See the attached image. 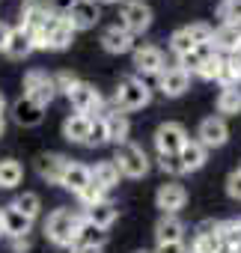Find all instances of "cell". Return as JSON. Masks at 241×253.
Listing matches in <instances>:
<instances>
[{
  "mask_svg": "<svg viewBox=\"0 0 241 253\" xmlns=\"http://www.w3.org/2000/svg\"><path fill=\"white\" fill-rule=\"evenodd\" d=\"M78 223H80V214H75L72 209H54L45 220V235L54 247H69L72 250Z\"/></svg>",
  "mask_w": 241,
  "mask_h": 253,
  "instance_id": "obj_1",
  "label": "cell"
},
{
  "mask_svg": "<svg viewBox=\"0 0 241 253\" xmlns=\"http://www.w3.org/2000/svg\"><path fill=\"white\" fill-rule=\"evenodd\" d=\"M149 101H152V89L140 81V78H122L116 84V92H113V104H116V110H143V107H149Z\"/></svg>",
  "mask_w": 241,
  "mask_h": 253,
  "instance_id": "obj_2",
  "label": "cell"
},
{
  "mask_svg": "<svg viewBox=\"0 0 241 253\" xmlns=\"http://www.w3.org/2000/svg\"><path fill=\"white\" fill-rule=\"evenodd\" d=\"M36 48H48V51H66L75 39V30L69 27V21L57 12H51V18L42 24V30L33 36Z\"/></svg>",
  "mask_w": 241,
  "mask_h": 253,
  "instance_id": "obj_3",
  "label": "cell"
},
{
  "mask_svg": "<svg viewBox=\"0 0 241 253\" xmlns=\"http://www.w3.org/2000/svg\"><path fill=\"white\" fill-rule=\"evenodd\" d=\"M110 161L119 167V173L128 176V179H143L149 173V155L137 143H131V140L122 143V146H116V152H113Z\"/></svg>",
  "mask_w": 241,
  "mask_h": 253,
  "instance_id": "obj_4",
  "label": "cell"
},
{
  "mask_svg": "<svg viewBox=\"0 0 241 253\" xmlns=\"http://www.w3.org/2000/svg\"><path fill=\"white\" fill-rule=\"evenodd\" d=\"M188 140L191 137H188L182 122H161L158 131H155V149H158V155H179Z\"/></svg>",
  "mask_w": 241,
  "mask_h": 253,
  "instance_id": "obj_5",
  "label": "cell"
},
{
  "mask_svg": "<svg viewBox=\"0 0 241 253\" xmlns=\"http://www.w3.org/2000/svg\"><path fill=\"white\" fill-rule=\"evenodd\" d=\"M24 95L42 107H48L54 98H57V86H54V78H48L42 69H33L24 75Z\"/></svg>",
  "mask_w": 241,
  "mask_h": 253,
  "instance_id": "obj_6",
  "label": "cell"
},
{
  "mask_svg": "<svg viewBox=\"0 0 241 253\" xmlns=\"http://www.w3.org/2000/svg\"><path fill=\"white\" fill-rule=\"evenodd\" d=\"M69 95V101H72V107H75V113H83V116H98L101 113V107H104V101H101V95H98V89L92 86V84H86V81H75V86L66 92Z\"/></svg>",
  "mask_w": 241,
  "mask_h": 253,
  "instance_id": "obj_7",
  "label": "cell"
},
{
  "mask_svg": "<svg viewBox=\"0 0 241 253\" xmlns=\"http://www.w3.org/2000/svg\"><path fill=\"white\" fill-rule=\"evenodd\" d=\"M63 18L69 21V27L75 33H80V30H92L101 21V9H98L95 0H72V6Z\"/></svg>",
  "mask_w": 241,
  "mask_h": 253,
  "instance_id": "obj_8",
  "label": "cell"
},
{
  "mask_svg": "<svg viewBox=\"0 0 241 253\" xmlns=\"http://www.w3.org/2000/svg\"><path fill=\"white\" fill-rule=\"evenodd\" d=\"M149 24H152V9L146 3H140V0H128V3L119 9V27L128 30L131 36L149 30Z\"/></svg>",
  "mask_w": 241,
  "mask_h": 253,
  "instance_id": "obj_9",
  "label": "cell"
},
{
  "mask_svg": "<svg viewBox=\"0 0 241 253\" xmlns=\"http://www.w3.org/2000/svg\"><path fill=\"white\" fill-rule=\"evenodd\" d=\"M229 140V128L223 116H205L197 128V143H202L205 149H220Z\"/></svg>",
  "mask_w": 241,
  "mask_h": 253,
  "instance_id": "obj_10",
  "label": "cell"
},
{
  "mask_svg": "<svg viewBox=\"0 0 241 253\" xmlns=\"http://www.w3.org/2000/svg\"><path fill=\"white\" fill-rule=\"evenodd\" d=\"M185 203H188V191H185V185H179L176 179L164 182V185L155 191V206L161 209V214H176Z\"/></svg>",
  "mask_w": 241,
  "mask_h": 253,
  "instance_id": "obj_11",
  "label": "cell"
},
{
  "mask_svg": "<svg viewBox=\"0 0 241 253\" xmlns=\"http://www.w3.org/2000/svg\"><path fill=\"white\" fill-rule=\"evenodd\" d=\"M101 119H104V134H107V143L113 146H122L128 143V131H131V125H128V116L122 110H101Z\"/></svg>",
  "mask_w": 241,
  "mask_h": 253,
  "instance_id": "obj_12",
  "label": "cell"
},
{
  "mask_svg": "<svg viewBox=\"0 0 241 253\" xmlns=\"http://www.w3.org/2000/svg\"><path fill=\"white\" fill-rule=\"evenodd\" d=\"M48 18H51V3H48V0H27L24 9H21V24L18 27H24L27 33L36 36Z\"/></svg>",
  "mask_w": 241,
  "mask_h": 253,
  "instance_id": "obj_13",
  "label": "cell"
},
{
  "mask_svg": "<svg viewBox=\"0 0 241 253\" xmlns=\"http://www.w3.org/2000/svg\"><path fill=\"white\" fill-rule=\"evenodd\" d=\"M134 69L140 75H161L167 60H164V51L155 48V45H143V48H134Z\"/></svg>",
  "mask_w": 241,
  "mask_h": 253,
  "instance_id": "obj_14",
  "label": "cell"
},
{
  "mask_svg": "<svg viewBox=\"0 0 241 253\" xmlns=\"http://www.w3.org/2000/svg\"><path fill=\"white\" fill-rule=\"evenodd\" d=\"M188 86H191V75L182 72L179 66H170V69H164V72L158 75V89H161L167 98H179V95H185Z\"/></svg>",
  "mask_w": 241,
  "mask_h": 253,
  "instance_id": "obj_15",
  "label": "cell"
},
{
  "mask_svg": "<svg viewBox=\"0 0 241 253\" xmlns=\"http://www.w3.org/2000/svg\"><path fill=\"white\" fill-rule=\"evenodd\" d=\"M12 119L21 125V128H36V125H42V119H45V107L30 101L27 95H21L12 104Z\"/></svg>",
  "mask_w": 241,
  "mask_h": 253,
  "instance_id": "obj_16",
  "label": "cell"
},
{
  "mask_svg": "<svg viewBox=\"0 0 241 253\" xmlns=\"http://www.w3.org/2000/svg\"><path fill=\"white\" fill-rule=\"evenodd\" d=\"M0 220H3V235L6 238H18V235H30L33 229V220L27 214H21L12 203L0 209Z\"/></svg>",
  "mask_w": 241,
  "mask_h": 253,
  "instance_id": "obj_17",
  "label": "cell"
},
{
  "mask_svg": "<svg viewBox=\"0 0 241 253\" xmlns=\"http://www.w3.org/2000/svg\"><path fill=\"white\" fill-rule=\"evenodd\" d=\"M33 51H36V39H33V33H27L24 27H12L3 54H6L9 60H24V57H30Z\"/></svg>",
  "mask_w": 241,
  "mask_h": 253,
  "instance_id": "obj_18",
  "label": "cell"
},
{
  "mask_svg": "<svg viewBox=\"0 0 241 253\" xmlns=\"http://www.w3.org/2000/svg\"><path fill=\"white\" fill-rule=\"evenodd\" d=\"M101 48L107 54H128V51H134V36L128 30H122L119 24H113L101 33Z\"/></svg>",
  "mask_w": 241,
  "mask_h": 253,
  "instance_id": "obj_19",
  "label": "cell"
},
{
  "mask_svg": "<svg viewBox=\"0 0 241 253\" xmlns=\"http://www.w3.org/2000/svg\"><path fill=\"white\" fill-rule=\"evenodd\" d=\"M66 167H69V158H66V155H57V152L39 155V161H36L39 176H42L45 182H51V185H60V179H63V173H66Z\"/></svg>",
  "mask_w": 241,
  "mask_h": 253,
  "instance_id": "obj_20",
  "label": "cell"
},
{
  "mask_svg": "<svg viewBox=\"0 0 241 253\" xmlns=\"http://www.w3.org/2000/svg\"><path fill=\"white\" fill-rule=\"evenodd\" d=\"M89 182H92L89 167H86V164H78V161H69V167H66V173H63V179H60V188H66L69 194L78 197Z\"/></svg>",
  "mask_w": 241,
  "mask_h": 253,
  "instance_id": "obj_21",
  "label": "cell"
},
{
  "mask_svg": "<svg viewBox=\"0 0 241 253\" xmlns=\"http://www.w3.org/2000/svg\"><path fill=\"white\" fill-rule=\"evenodd\" d=\"M116 214H119V209H116V203H110V200H101V203L83 209V220H89L92 226H98V229H104V232L116 223Z\"/></svg>",
  "mask_w": 241,
  "mask_h": 253,
  "instance_id": "obj_22",
  "label": "cell"
},
{
  "mask_svg": "<svg viewBox=\"0 0 241 253\" xmlns=\"http://www.w3.org/2000/svg\"><path fill=\"white\" fill-rule=\"evenodd\" d=\"M241 45V24H220L211 33V48L217 54H232Z\"/></svg>",
  "mask_w": 241,
  "mask_h": 253,
  "instance_id": "obj_23",
  "label": "cell"
},
{
  "mask_svg": "<svg viewBox=\"0 0 241 253\" xmlns=\"http://www.w3.org/2000/svg\"><path fill=\"white\" fill-rule=\"evenodd\" d=\"M155 241L167 244V241H185V223L179 214H161L155 223Z\"/></svg>",
  "mask_w": 241,
  "mask_h": 253,
  "instance_id": "obj_24",
  "label": "cell"
},
{
  "mask_svg": "<svg viewBox=\"0 0 241 253\" xmlns=\"http://www.w3.org/2000/svg\"><path fill=\"white\" fill-rule=\"evenodd\" d=\"M89 125H92V116L72 113V116H66V122H63V137H66L69 143H86Z\"/></svg>",
  "mask_w": 241,
  "mask_h": 253,
  "instance_id": "obj_25",
  "label": "cell"
},
{
  "mask_svg": "<svg viewBox=\"0 0 241 253\" xmlns=\"http://www.w3.org/2000/svg\"><path fill=\"white\" fill-rule=\"evenodd\" d=\"M205 158H208V149H205L202 143H197V140H188V143L182 146V152H179V161H182V170H185V173L200 170V167L205 164Z\"/></svg>",
  "mask_w": 241,
  "mask_h": 253,
  "instance_id": "obj_26",
  "label": "cell"
},
{
  "mask_svg": "<svg viewBox=\"0 0 241 253\" xmlns=\"http://www.w3.org/2000/svg\"><path fill=\"white\" fill-rule=\"evenodd\" d=\"M104 241H107V232L98 229V226H92L89 220L80 217L78 232H75V244H72V247H104Z\"/></svg>",
  "mask_w": 241,
  "mask_h": 253,
  "instance_id": "obj_27",
  "label": "cell"
},
{
  "mask_svg": "<svg viewBox=\"0 0 241 253\" xmlns=\"http://www.w3.org/2000/svg\"><path fill=\"white\" fill-rule=\"evenodd\" d=\"M217 81H220L223 86H238V84H241V54H238V51H232V54H223Z\"/></svg>",
  "mask_w": 241,
  "mask_h": 253,
  "instance_id": "obj_28",
  "label": "cell"
},
{
  "mask_svg": "<svg viewBox=\"0 0 241 253\" xmlns=\"http://www.w3.org/2000/svg\"><path fill=\"white\" fill-rule=\"evenodd\" d=\"M89 173H92V182H95V185H101L104 191L116 188V185H119V176H122L113 161H98L95 167H89Z\"/></svg>",
  "mask_w": 241,
  "mask_h": 253,
  "instance_id": "obj_29",
  "label": "cell"
},
{
  "mask_svg": "<svg viewBox=\"0 0 241 253\" xmlns=\"http://www.w3.org/2000/svg\"><path fill=\"white\" fill-rule=\"evenodd\" d=\"M21 176H24L21 161H15V158H3V161H0V188H3V191H12L15 185H21Z\"/></svg>",
  "mask_w": 241,
  "mask_h": 253,
  "instance_id": "obj_30",
  "label": "cell"
},
{
  "mask_svg": "<svg viewBox=\"0 0 241 253\" xmlns=\"http://www.w3.org/2000/svg\"><path fill=\"white\" fill-rule=\"evenodd\" d=\"M217 113L223 116H235L241 113V89L238 86H223L217 95Z\"/></svg>",
  "mask_w": 241,
  "mask_h": 253,
  "instance_id": "obj_31",
  "label": "cell"
},
{
  "mask_svg": "<svg viewBox=\"0 0 241 253\" xmlns=\"http://www.w3.org/2000/svg\"><path fill=\"white\" fill-rule=\"evenodd\" d=\"M12 206H15L21 214H27L30 220H36V217H39V211H42V200H39V194H33V191L18 194V197L12 200Z\"/></svg>",
  "mask_w": 241,
  "mask_h": 253,
  "instance_id": "obj_32",
  "label": "cell"
},
{
  "mask_svg": "<svg viewBox=\"0 0 241 253\" xmlns=\"http://www.w3.org/2000/svg\"><path fill=\"white\" fill-rule=\"evenodd\" d=\"M226 244H223V235L214 232V235H194V244H191V253H223Z\"/></svg>",
  "mask_w": 241,
  "mask_h": 253,
  "instance_id": "obj_33",
  "label": "cell"
},
{
  "mask_svg": "<svg viewBox=\"0 0 241 253\" xmlns=\"http://www.w3.org/2000/svg\"><path fill=\"white\" fill-rule=\"evenodd\" d=\"M197 48V42L191 39V33H188V27H179L173 36H170V51L176 54V57H182V54H191Z\"/></svg>",
  "mask_w": 241,
  "mask_h": 253,
  "instance_id": "obj_34",
  "label": "cell"
},
{
  "mask_svg": "<svg viewBox=\"0 0 241 253\" xmlns=\"http://www.w3.org/2000/svg\"><path fill=\"white\" fill-rule=\"evenodd\" d=\"M220 24H241V0H223L217 6Z\"/></svg>",
  "mask_w": 241,
  "mask_h": 253,
  "instance_id": "obj_35",
  "label": "cell"
},
{
  "mask_svg": "<svg viewBox=\"0 0 241 253\" xmlns=\"http://www.w3.org/2000/svg\"><path fill=\"white\" fill-rule=\"evenodd\" d=\"M104 194H107V191H104L101 185H95V182H89V185H86V188H83V191L78 194V200H80V206H83V209H89V206H95V203H101V200H107Z\"/></svg>",
  "mask_w": 241,
  "mask_h": 253,
  "instance_id": "obj_36",
  "label": "cell"
},
{
  "mask_svg": "<svg viewBox=\"0 0 241 253\" xmlns=\"http://www.w3.org/2000/svg\"><path fill=\"white\" fill-rule=\"evenodd\" d=\"M101 143H107V134H104V119H101V113H98V116H92L89 137H86L83 146H101Z\"/></svg>",
  "mask_w": 241,
  "mask_h": 253,
  "instance_id": "obj_37",
  "label": "cell"
},
{
  "mask_svg": "<svg viewBox=\"0 0 241 253\" xmlns=\"http://www.w3.org/2000/svg\"><path fill=\"white\" fill-rule=\"evenodd\" d=\"M220 60H223V54L208 57V60L202 63V69H200V78H205V81H217V75H220Z\"/></svg>",
  "mask_w": 241,
  "mask_h": 253,
  "instance_id": "obj_38",
  "label": "cell"
},
{
  "mask_svg": "<svg viewBox=\"0 0 241 253\" xmlns=\"http://www.w3.org/2000/svg\"><path fill=\"white\" fill-rule=\"evenodd\" d=\"M158 167H161L167 176H182V173H185L179 155H158Z\"/></svg>",
  "mask_w": 241,
  "mask_h": 253,
  "instance_id": "obj_39",
  "label": "cell"
},
{
  "mask_svg": "<svg viewBox=\"0 0 241 253\" xmlns=\"http://www.w3.org/2000/svg\"><path fill=\"white\" fill-rule=\"evenodd\" d=\"M75 81H78V78H75L72 72H60V75L54 78V86H57V92H69V89L75 86Z\"/></svg>",
  "mask_w": 241,
  "mask_h": 253,
  "instance_id": "obj_40",
  "label": "cell"
},
{
  "mask_svg": "<svg viewBox=\"0 0 241 253\" xmlns=\"http://www.w3.org/2000/svg\"><path fill=\"white\" fill-rule=\"evenodd\" d=\"M226 194H229L232 200H241V173H238V170L229 173V179H226Z\"/></svg>",
  "mask_w": 241,
  "mask_h": 253,
  "instance_id": "obj_41",
  "label": "cell"
},
{
  "mask_svg": "<svg viewBox=\"0 0 241 253\" xmlns=\"http://www.w3.org/2000/svg\"><path fill=\"white\" fill-rule=\"evenodd\" d=\"M152 253H191L185 241H167V244H155Z\"/></svg>",
  "mask_w": 241,
  "mask_h": 253,
  "instance_id": "obj_42",
  "label": "cell"
},
{
  "mask_svg": "<svg viewBox=\"0 0 241 253\" xmlns=\"http://www.w3.org/2000/svg\"><path fill=\"white\" fill-rule=\"evenodd\" d=\"M214 232H220V220H200L194 229V235H214Z\"/></svg>",
  "mask_w": 241,
  "mask_h": 253,
  "instance_id": "obj_43",
  "label": "cell"
},
{
  "mask_svg": "<svg viewBox=\"0 0 241 253\" xmlns=\"http://www.w3.org/2000/svg\"><path fill=\"white\" fill-rule=\"evenodd\" d=\"M9 250H12V253H27V250H30V235L9 238Z\"/></svg>",
  "mask_w": 241,
  "mask_h": 253,
  "instance_id": "obj_44",
  "label": "cell"
},
{
  "mask_svg": "<svg viewBox=\"0 0 241 253\" xmlns=\"http://www.w3.org/2000/svg\"><path fill=\"white\" fill-rule=\"evenodd\" d=\"M9 33H12V27H9V24H3V21H0V51L6 48V42H9Z\"/></svg>",
  "mask_w": 241,
  "mask_h": 253,
  "instance_id": "obj_45",
  "label": "cell"
},
{
  "mask_svg": "<svg viewBox=\"0 0 241 253\" xmlns=\"http://www.w3.org/2000/svg\"><path fill=\"white\" fill-rule=\"evenodd\" d=\"M72 253H101V247H72Z\"/></svg>",
  "mask_w": 241,
  "mask_h": 253,
  "instance_id": "obj_46",
  "label": "cell"
},
{
  "mask_svg": "<svg viewBox=\"0 0 241 253\" xmlns=\"http://www.w3.org/2000/svg\"><path fill=\"white\" fill-rule=\"evenodd\" d=\"M3 110H6V98H3V92H0V116H3Z\"/></svg>",
  "mask_w": 241,
  "mask_h": 253,
  "instance_id": "obj_47",
  "label": "cell"
},
{
  "mask_svg": "<svg viewBox=\"0 0 241 253\" xmlns=\"http://www.w3.org/2000/svg\"><path fill=\"white\" fill-rule=\"evenodd\" d=\"M3 131H6V122H3V116H0V137H3Z\"/></svg>",
  "mask_w": 241,
  "mask_h": 253,
  "instance_id": "obj_48",
  "label": "cell"
},
{
  "mask_svg": "<svg viewBox=\"0 0 241 253\" xmlns=\"http://www.w3.org/2000/svg\"><path fill=\"white\" fill-rule=\"evenodd\" d=\"M101 3H119V0H101Z\"/></svg>",
  "mask_w": 241,
  "mask_h": 253,
  "instance_id": "obj_49",
  "label": "cell"
},
{
  "mask_svg": "<svg viewBox=\"0 0 241 253\" xmlns=\"http://www.w3.org/2000/svg\"><path fill=\"white\" fill-rule=\"evenodd\" d=\"M0 235H3V220H0Z\"/></svg>",
  "mask_w": 241,
  "mask_h": 253,
  "instance_id": "obj_50",
  "label": "cell"
},
{
  "mask_svg": "<svg viewBox=\"0 0 241 253\" xmlns=\"http://www.w3.org/2000/svg\"><path fill=\"white\" fill-rule=\"evenodd\" d=\"M137 253H149V250H137Z\"/></svg>",
  "mask_w": 241,
  "mask_h": 253,
  "instance_id": "obj_51",
  "label": "cell"
},
{
  "mask_svg": "<svg viewBox=\"0 0 241 253\" xmlns=\"http://www.w3.org/2000/svg\"><path fill=\"white\" fill-rule=\"evenodd\" d=\"M238 54H241V45H238Z\"/></svg>",
  "mask_w": 241,
  "mask_h": 253,
  "instance_id": "obj_52",
  "label": "cell"
},
{
  "mask_svg": "<svg viewBox=\"0 0 241 253\" xmlns=\"http://www.w3.org/2000/svg\"><path fill=\"white\" fill-rule=\"evenodd\" d=\"M238 173H241V167H238Z\"/></svg>",
  "mask_w": 241,
  "mask_h": 253,
  "instance_id": "obj_53",
  "label": "cell"
}]
</instances>
